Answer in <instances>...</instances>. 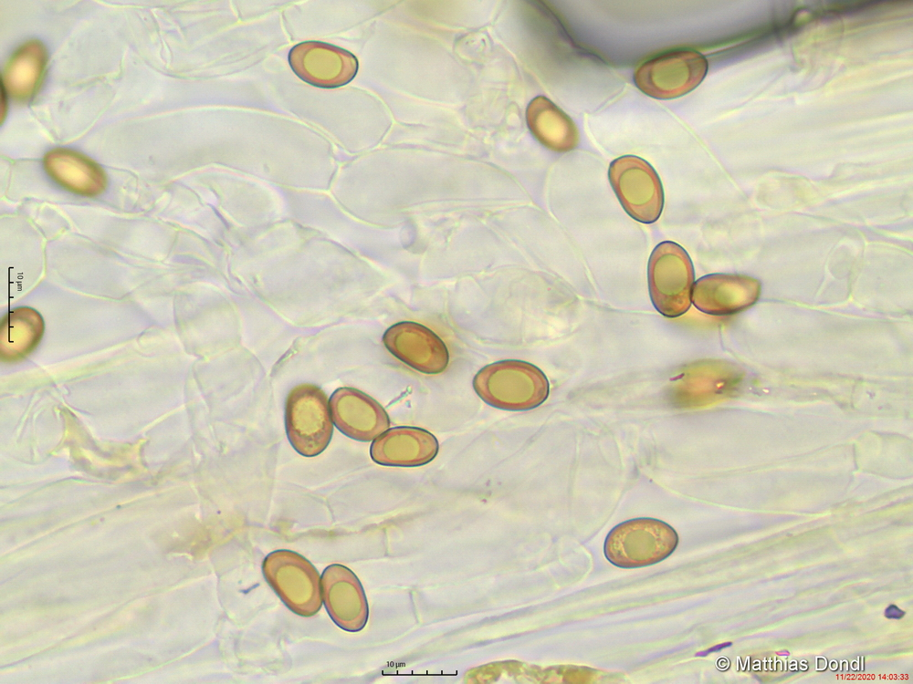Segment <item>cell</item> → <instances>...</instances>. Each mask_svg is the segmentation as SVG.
<instances>
[{
    "label": "cell",
    "mask_w": 913,
    "mask_h": 684,
    "mask_svg": "<svg viewBox=\"0 0 913 684\" xmlns=\"http://www.w3.org/2000/svg\"><path fill=\"white\" fill-rule=\"evenodd\" d=\"M473 388L489 406L510 411L535 409L550 392L549 381L538 367L514 359L482 368L473 378Z\"/></svg>",
    "instance_id": "6da1fadb"
},
{
    "label": "cell",
    "mask_w": 913,
    "mask_h": 684,
    "mask_svg": "<svg viewBox=\"0 0 913 684\" xmlns=\"http://www.w3.org/2000/svg\"><path fill=\"white\" fill-rule=\"evenodd\" d=\"M677 544L678 535L668 523L654 518H635L609 532L603 552L617 567L639 568L665 560Z\"/></svg>",
    "instance_id": "7a4b0ae2"
},
{
    "label": "cell",
    "mask_w": 913,
    "mask_h": 684,
    "mask_svg": "<svg viewBox=\"0 0 913 684\" xmlns=\"http://www.w3.org/2000/svg\"><path fill=\"white\" fill-rule=\"evenodd\" d=\"M647 282L652 304L658 313L675 318L687 312L695 272L681 245L664 241L654 248L648 260Z\"/></svg>",
    "instance_id": "3957f363"
},
{
    "label": "cell",
    "mask_w": 913,
    "mask_h": 684,
    "mask_svg": "<svg viewBox=\"0 0 913 684\" xmlns=\"http://www.w3.org/2000/svg\"><path fill=\"white\" fill-rule=\"evenodd\" d=\"M285 424L289 441L299 454L314 457L329 445L332 419L326 394L312 384H300L288 395Z\"/></svg>",
    "instance_id": "277c9868"
},
{
    "label": "cell",
    "mask_w": 913,
    "mask_h": 684,
    "mask_svg": "<svg viewBox=\"0 0 913 684\" xmlns=\"http://www.w3.org/2000/svg\"><path fill=\"white\" fill-rule=\"evenodd\" d=\"M708 61L699 52L679 48L643 63L634 74L636 87L660 99L675 98L696 88L705 78Z\"/></svg>",
    "instance_id": "5b68a950"
},
{
    "label": "cell",
    "mask_w": 913,
    "mask_h": 684,
    "mask_svg": "<svg viewBox=\"0 0 913 684\" xmlns=\"http://www.w3.org/2000/svg\"><path fill=\"white\" fill-rule=\"evenodd\" d=\"M610 183L624 211L635 221L655 223L664 205L660 179L645 160L632 155L615 159L609 167Z\"/></svg>",
    "instance_id": "8992f818"
},
{
    "label": "cell",
    "mask_w": 913,
    "mask_h": 684,
    "mask_svg": "<svg viewBox=\"0 0 913 684\" xmlns=\"http://www.w3.org/2000/svg\"><path fill=\"white\" fill-rule=\"evenodd\" d=\"M293 71L304 81L320 88H337L356 75L358 61L352 53L316 41L300 43L289 54Z\"/></svg>",
    "instance_id": "52a82bcc"
},
{
    "label": "cell",
    "mask_w": 913,
    "mask_h": 684,
    "mask_svg": "<svg viewBox=\"0 0 913 684\" xmlns=\"http://www.w3.org/2000/svg\"><path fill=\"white\" fill-rule=\"evenodd\" d=\"M383 342L395 358L425 374H439L449 362L444 341L416 322L403 321L391 326L384 332Z\"/></svg>",
    "instance_id": "ba28073f"
},
{
    "label": "cell",
    "mask_w": 913,
    "mask_h": 684,
    "mask_svg": "<svg viewBox=\"0 0 913 684\" xmlns=\"http://www.w3.org/2000/svg\"><path fill=\"white\" fill-rule=\"evenodd\" d=\"M329 405L332 422L351 439L371 441L389 429L383 407L361 390L340 388L332 393Z\"/></svg>",
    "instance_id": "9c48e42d"
},
{
    "label": "cell",
    "mask_w": 913,
    "mask_h": 684,
    "mask_svg": "<svg viewBox=\"0 0 913 684\" xmlns=\"http://www.w3.org/2000/svg\"><path fill=\"white\" fill-rule=\"evenodd\" d=\"M438 452V441L426 430L400 426L386 430L370 448L373 461L386 466L415 467L430 462Z\"/></svg>",
    "instance_id": "30bf717a"
},
{
    "label": "cell",
    "mask_w": 913,
    "mask_h": 684,
    "mask_svg": "<svg viewBox=\"0 0 913 684\" xmlns=\"http://www.w3.org/2000/svg\"><path fill=\"white\" fill-rule=\"evenodd\" d=\"M756 283L740 275H707L694 283L691 302L708 315H732L757 301L759 293H749V288L759 286Z\"/></svg>",
    "instance_id": "8fae6325"
},
{
    "label": "cell",
    "mask_w": 913,
    "mask_h": 684,
    "mask_svg": "<svg viewBox=\"0 0 913 684\" xmlns=\"http://www.w3.org/2000/svg\"><path fill=\"white\" fill-rule=\"evenodd\" d=\"M44 167L57 183L79 195H99L107 185L106 173L97 162L70 150L56 149L47 152Z\"/></svg>",
    "instance_id": "7c38bea8"
},
{
    "label": "cell",
    "mask_w": 913,
    "mask_h": 684,
    "mask_svg": "<svg viewBox=\"0 0 913 684\" xmlns=\"http://www.w3.org/2000/svg\"><path fill=\"white\" fill-rule=\"evenodd\" d=\"M526 115L530 130L545 147L565 152L577 146L579 133L575 124L550 99L541 96L535 98Z\"/></svg>",
    "instance_id": "4fadbf2b"
},
{
    "label": "cell",
    "mask_w": 913,
    "mask_h": 684,
    "mask_svg": "<svg viewBox=\"0 0 913 684\" xmlns=\"http://www.w3.org/2000/svg\"><path fill=\"white\" fill-rule=\"evenodd\" d=\"M47 61L41 42L33 40L22 45L12 56L4 73V89L14 98L24 100L37 90Z\"/></svg>",
    "instance_id": "5bb4252c"
},
{
    "label": "cell",
    "mask_w": 913,
    "mask_h": 684,
    "mask_svg": "<svg viewBox=\"0 0 913 684\" xmlns=\"http://www.w3.org/2000/svg\"><path fill=\"white\" fill-rule=\"evenodd\" d=\"M44 323L40 314L30 307H18L5 316L1 323V357L16 360L29 354L40 341Z\"/></svg>",
    "instance_id": "9a60e30c"
},
{
    "label": "cell",
    "mask_w": 913,
    "mask_h": 684,
    "mask_svg": "<svg viewBox=\"0 0 913 684\" xmlns=\"http://www.w3.org/2000/svg\"><path fill=\"white\" fill-rule=\"evenodd\" d=\"M905 612L899 609L896 605H889L885 609V617L889 619H900L904 617Z\"/></svg>",
    "instance_id": "2e32d148"
},
{
    "label": "cell",
    "mask_w": 913,
    "mask_h": 684,
    "mask_svg": "<svg viewBox=\"0 0 913 684\" xmlns=\"http://www.w3.org/2000/svg\"><path fill=\"white\" fill-rule=\"evenodd\" d=\"M778 654H779V655H786V656H788V655H789V652H788V651H785V650H783V651H781V652H779Z\"/></svg>",
    "instance_id": "e0dca14e"
}]
</instances>
